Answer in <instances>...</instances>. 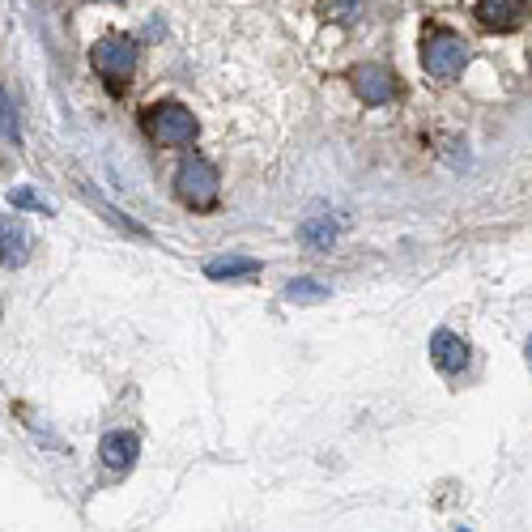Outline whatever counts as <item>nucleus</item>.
I'll use <instances>...</instances> for the list:
<instances>
[{
  "instance_id": "1a4fd4ad",
  "label": "nucleus",
  "mask_w": 532,
  "mask_h": 532,
  "mask_svg": "<svg viewBox=\"0 0 532 532\" xmlns=\"http://www.w3.org/2000/svg\"><path fill=\"white\" fill-rule=\"evenodd\" d=\"M30 256V235L18 218H0V264L5 269H22Z\"/></svg>"
},
{
  "instance_id": "423d86ee",
  "label": "nucleus",
  "mask_w": 532,
  "mask_h": 532,
  "mask_svg": "<svg viewBox=\"0 0 532 532\" xmlns=\"http://www.w3.org/2000/svg\"><path fill=\"white\" fill-rule=\"evenodd\" d=\"M477 22L486 30H498V35H507V30H520L524 18L532 13L528 0H477Z\"/></svg>"
},
{
  "instance_id": "f03ea898",
  "label": "nucleus",
  "mask_w": 532,
  "mask_h": 532,
  "mask_svg": "<svg viewBox=\"0 0 532 532\" xmlns=\"http://www.w3.org/2000/svg\"><path fill=\"white\" fill-rule=\"evenodd\" d=\"M464 60H469V47H464V39L456 35V30L430 26L426 35H422V69H426L430 77L452 81V77H460Z\"/></svg>"
},
{
  "instance_id": "4468645a",
  "label": "nucleus",
  "mask_w": 532,
  "mask_h": 532,
  "mask_svg": "<svg viewBox=\"0 0 532 532\" xmlns=\"http://www.w3.org/2000/svg\"><path fill=\"white\" fill-rule=\"evenodd\" d=\"M9 201H13V205H18V209H35V213H52V209H47V205L39 201V196H35V192H30V188H13V192H9Z\"/></svg>"
},
{
  "instance_id": "f8f14e48",
  "label": "nucleus",
  "mask_w": 532,
  "mask_h": 532,
  "mask_svg": "<svg viewBox=\"0 0 532 532\" xmlns=\"http://www.w3.org/2000/svg\"><path fill=\"white\" fill-rule=\"evenodd\" d=\"M328 286H320L315 277H294L286 286V303H324Z\"/></svg>"
},
{
  "instance_id": "0eeeda50",
  "label": "nucleus",
  "mask_w": 532,
  "mask_h": 532,
  "mask_svg": "<svg viewBox=\"0 0 532 532\" xmlns=\"http://www.w3.org/2000/svg\"><path fill=\"white\" fill-rule=\"evenodd\" d=\"M98 456H103L107 469L128 473L132 464H137V456H141V439L132 435V430H111V435L98 443Z\"/></svg>"
},
{
  "instance_id": "9d476101",
  "label": "nucleus",
  "mask_w": 532,
  "mask_h": 532,
  "mask_svg": "<svg viewBox=\"0 0 532 532\" xmlns=\"http://www.w3.org/2000/svg\"><path fill=\"white\" fill-rule=\"evenodd\" d=\"M209 281H239V277H260V260L252 256H218L205 264Z\"/></svg>"
},
{
  "instance_id": "20e7f679",
  "label": "nucleus",
  "mask_w": 532,
  "mask_h": 532,
  "mask_svg": "<svg viewBox=\"0 0 532 532\" xmlns=\"http://www.w3.org/2000/svg\"><path fill=\"white\" fill-rule=\"evenodd\" d=\"M141 128L158 145H192L196 141V115L184 103H154V107H145Z\"/></svg>"
},
{
  "instance_id": "9b49d317",
  "label": "nucleus",
  "mask_w": 532,
  "mask_h": 532,
  "mask_svg": "<svg viewBox=\"0 0 532 532\" xmlns=\"http://www.w3.org/2000/svg\"><path fill=\"white\" fill-rule=\"evenodd\" d=\"M298 239H303V247H311V252H328V247L337 243V222L332 218H307L303 230H298Z\"/></svg>"
},
{
  "instance_id": "6e6552de",
  "label": "nucleus",
  "mask_w": 532,
  "mask_h": 532,
  "mask_svg": "<svg viewBox=\"0 0 532 532\" xmlns=\"http://www.w3.org/2000/svg\"><path fill=\"white\" fill-rule=\"evenodd\" d=\"M430 358H435V367H439L443 375H460L464 367H469V345H464L456 332L439 328L435 337H430Z\"/></svg>"
},
{
  "instance_id": "ddd939ff",
  "label": "nucleus",
  "mask_w": 532,
  "mask_h": 532,
  "mask_svg": "<svg viewBox=\"0 0 532 532\" xmlns=\"http://www.w3.org/2000/svg\"><path fill=\"white\" fill-rule=\"evenodd\" d=\"M0 137H5V141H18V137H22L18 111H13V103H9V94H5V90H0Z\"/></svg>"
},
{
  "instance_id": "2eb2a0df",
  "label": "nucleus",
  "mask_w": 532,
  "mask_h": 532,
  "mask_svg": "<svg viewBox=\"0 0 532 532\" xmlns=\"http://www.w3.org/2000/svg\"><path fill=\"white\" fill-rule=\"evenodd\" d=\"M528 367H532V337H528Z\"/></svg>"
},
{
  "instance_id": "f257e3e1",
  "label": "nucleus",
  "mask_w": 532,
  "mask_h": 532,
  "mask_svg": "<svg viewBox=\"0 0 532 532\" xmlns=\"http://www.w3.org/2000/svg\"><path fill=\"white\" fill-rule=\"evenodd\" d=\"M175 192H179V201L192 205V209H213L218 205V192H222L218 166L201 154H188L175 171Z\"/></svg>"
},
{
  "instance_id": "39448f33",
  "label": "nucleus",
  "mask_w": 532,
  "mask_h": 532,
  "mask_svg": "<svg viewBox=\"0 0 532 532\" xmlns=\"http://www.w3.org/2000/svg\"><path fill=\"white\" fill-rule=\"evenodd\" d=\"M349 81H354V90L367 107H384L396 98V77H392V69H384V64H362V69L349 73Z\"/></svg>"
},
{
  "instance_id": "7ed1b4c3",
  "label": "nucleus",
  "mask_w": 532,
  "mask_h": 532,
  "mask_svg": "<svg viewBox=\"0 0 532 532\" xmlns=\"http://www.w3.org/2000/svg\"><path fill=\"white\" fill-rule=\"evenodd\" d=\"M90 64H94V73L107 81L111 94H124L128 81H132V73H137V43L111 35V39H103V43H98L94 52H90Z\"/></svg>"
}]
</instances>
